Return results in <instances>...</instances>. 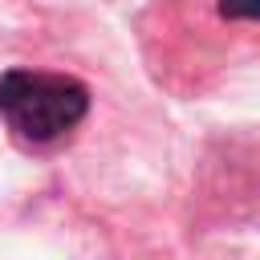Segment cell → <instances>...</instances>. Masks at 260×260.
<instances>
[{
  "mask_svg": "<svg viewBox=\"0 0 260 260\" xmlns=\"http://www.w3.org/2000/svg\"><path fill=\"white\" fill-rule=\"evenodd\" d=\"M223 12L240 16V20H252L256 16V0H223Z\"/></svg>",
  "mask_w": 260,
  "mask_h": 260,
  "instance_id": "2",
  "label": "cell"
},
{
  "mask_svg": "<svg viewBox=\"0 0 260 260\" xmlns=\"http://www.w3.org/2000/svg\"><path fill=\"white\" fill-rule=\"evenodd\" d=\"M89 118V85L73 73L49 69H8L0 73V122L20 146L45 150Z\"/></svg>",
  "mask_w": 260,
  "mask_h": 260,
  "instance_id": "1",
  "label": "cell"
}]
</instances>
